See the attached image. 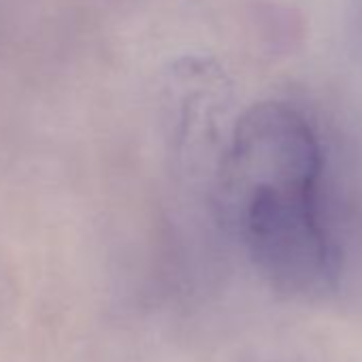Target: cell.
<instances>
[{"mask_svg": "<svg viewBox=\"0 0 362 362\" xmlns=\"http://www.w3.org/2000/svg\"><path fill=\"white\" fill-rule=\"evenodd\" d=\"M322 173L315 128L277 100L245 111L222 164V199L252 260L271 284L296 294L320 292L334 277Z\"/></svg>", "mask_w": 362, "mask_h": 362, "instance_id": "obj_1", "label": "cell"}]
</instances>
